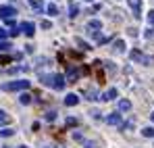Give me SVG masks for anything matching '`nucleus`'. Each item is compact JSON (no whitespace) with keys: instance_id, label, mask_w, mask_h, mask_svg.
Listing matches in <instances>:
<instances>
[{"instance_id":"nucleus-1","label":"nucleus","mask_w":154,"mask_h":148,"mask_svg":"<svg viewBox=\"0 0 154 148\" xmlns=\"http://www.w3.org/2000/svg\"><path fill=\"white\" fill-rule=\"evenodd\" d=\"M29 86H31V81H27V79H17V81L4 83L2 90H4V92H17V90H27Z\"/></svg>"},{"instance_id":"nucleus-2","label":"nucleus","mask_w":154,"mask_h":148,"mask_svg":"<svg viewBox=\"0 0 154 148\" xmlns=\"http://www.w3.org/2000/svg\"><path fill=\"white\" fill-rule=\"evenodd\" d=\"M65 77L63 75H52V81H50V88H54V90H63L65 88Z\"/></svg>"},{"instance_id":"nucleus-3","label":"nucleus","mask_w":154,"mask_h":148,"mask_svg":"<svg viewBox=\"0 0 154 148\" xmlns=\"http://www.w3.org/2000/svg\"><path fill=\"white\" fill-rule=\"evenodd\" d=\"M19 31L31 38V36H33V31H35V25H33V23H29V21H23V23L19 25Z\"/></svg>"},{"instance_id":"nucleus-4","label":"nucleus","mask_w":154,"mask_h":148,"mask_svg":"<svg viewBox=\"0 0 154 148\" xmlns=\"http://www.w3.org/2000/svg\"><path fill=\"white\" fill-rule=\"evenodd\" d=\"M79 75H81V71H79V69H75V67H69V71H67V77H65V81H67V83H75Z\"/></svg>"},{"instance_id":"nucleus-5","label":"nucleus","mask_w":154,"mask_h":148,"mask_svg":"<svg viewBox=\"0 0 154 148\" xmlns=\"http://www.w3.org/2000/svg\"><path fill=\"white\" fill-rule=\"evenodd\" d=\"M131 11H133V17H142V0H127Z\"/></svg>"},{"instance_id":"nucleus-6","label":"nucleus","mask_w":154,"mask_h":148,"mask_svg":"<svg viewBox=\"0 0 154 148\" xmlns=\"http://www.w3.org/2000/svg\"><path fill=\"white\" fill-rule=\"evenodd\" d=\"M13 15H17V8H15V6H0V17L11 19Z\"/></svg>"},{"instance_id":"nucleus-7","label":"nucleus","mask_w":154,"mask_h":148,"mask_svg":"<svg viewBox=\"0 0 154 148\" xmlns=\"http://www.w3.org/2000/svg\"><path fill=\"white\" fill-rule=\"evenodd\" d=\"M106 121H108V125H119L121 127V113H112V115H108L106 117Z\"/></svg>"},{"instance_id":"nucleus-8","label":"nucleus","mask_w":154,"mask_h":148,"mask_svg":"<svg viewBox=\"0 0 154 148\" xmlns=\"http://www.w3.org/2000/svg\"><path fill=\"white\" fill-rule=\"evenodd\" d=\"M129 58H131V61H137V63H148V58H146L140 50H133V52L129 54Z\"/></svg>"},{"instance_id":"nucleus-9","label":"nucleus","mask_w":154,"mask_h":148,"mask_svg":"<svg viewBox=\"0 0 154 148\" xmlns=\"http://www.w3.org/2000/svg\"><path fill=\"white\" fill-rule=\"evenodd\" d=\"M77 102H79V96H77V94H67V98H65V106H75Z\"/></svg>"},{"instance_id":"nucleus-10","label":"nucleus","mask_w":154,"mask_h":148,"mask_svg":"<svg viewBox=\"0 0 154 148\" xmlns=\"http://www.w3.org/2000/svg\"><path fill=\"white\" fill-rule=\"evenodd\" d=\"M129 109H131V102H129L127 98H123V100H119V111L121 113H127Z\"/></svg>"},{"instance_id":"nucleus-11","label":"nucleus","mask_w":154,"mask_h":148,"mask_svg":"<svg viewBox=\"0 0 154 148\" xmlns=\"http://www.w3.org/2000/svg\"><path fill=\"white\" fill-rule=\"evenodd\" d=\"M100 98H102V100H115V98H117V88H110V90H108L104 96H100Z\"/></svg>"},{"instance_id":"nucleus-12","label":"nucleus","mask_w":154,"mask_h":148,"mask_svg":"<svg viewBox=\"0 0 154 148\" xmlns=\"http://www.w3.org/2000/svg\"><path fill=\"white\" fill-rule=\"evenodd\" d=\"M83 96H85L88 100H100L98 92H94V90H88V92H83Z\"/></svg>"},{"instance_id":"nucleus-13","label":"nucleus","mask_w":154,"mask_h":148,"mask_svg":"<svg viewBox=\"0 0 154 148\" xmlns=\"http://www.w3.org/2000/svg\"><path fill=\"white\" fill-rule=\"evenodd\" d=\"M6 123H11V117H8L4 111H0V127H4Z\"/></svg>"},{"instance_id":"nucleus-14","label":"nucleus","mask_w":154,"mask_h":148,"mask_svg":"<svg viewBox=\"0 0 154 148\" xmlns=\"http://www.w3.org/2000/svg\"><path fill=\"white\" fill-rule=\"evenodd\" d=\"M112 48L117 50V52H123V50H125V42H123V40H115Z\"/></svg>"},{"instance_id":"nucleus-15","label":"nucleus","mask_w":154,"mask_h":148,"mask_svg":"<svg viewBox=\"0 0 154 148\" xmlns=\"http://www.w3.org/2000/svg\"><path fill=\"white\" fill-rule=\"evenodd\" d=\"M46 13H48L50 17L58 15V6H56V4H48V6H46Z\"/></svg>"},{"instance_id":"nucleus-16","label":"nucleus","mask_w":154,"mask_h":148,"mask_svg":"<svg viewBox=\"0 0 154 148\" xmlns=\"http://www.w3.org/2000/svg\"><path fill=\"white\" fill-rule=\"evenodd\" d=\"M19 102H21V104H29V102H31V94H27V92H23V94L19 96Z\"/></svg>"},{"instance_id":"nucleus-17","label":"nucleus","mask_w":154,"mask_h":148,"mask_svg":"<svg viewBox=\"0 0 154 148\" xmlns=\"http://www.w3.org/2000/svg\"><path fill=\"white\" fill-rule=\"evenodd\" d=\"M142 136L144 138H154V127H144L142 129Z\"/></svg>"},{"instance_id":"nucleus-18","label":"nucleus","mask_w":154,"mask_h":148,"mask_svg":"<svg viewBox=\"0 0 154 148\" xmlns=\"http://www.w3.org/2000/svg\"><path fill=\"white\" fill-rule=\"evenodd\" d=\"M77 13H79V6H77V4H71V11H69V17H71V19H75V17H77Z\"/></svg>"},{"instance_id":"nucleus-19","label":"nucleus","mask_w":154,"mask_h":148,"mask_svg":"<svg viewBox=\"0 0 154 148\" xmlns=\"http://www.w3.org/2000/svg\"><path fill=\"white\" fill-rule=\"evenodd\" d=\"M13 134H15V131H13L11 127H4V129H0V136H2V138H8V136H13Z\"/></svg>"},{"instance_id":"nucleus-20","label":"nucleus","mask_w":154,"mask_h":148,"mask_svg":"<svg viewBox=\"0 0 154 148\" xmlns=\"http://www.w3.org/2000/svg\"><path fill=\"white\" fill-rule=\"evenodd\" d=\"M77 123H79V121H77L75 117H69V119H67V123H65V127H75Z\"/></svg>"},{"instance_id":"nucleus-21","label":"nucleus","mask_w":154,"mask_h":148,"mask_svg":"<svg viewBox=\"0 0 154 148\" xmlns=\"http://www.w3.org/2000/svg\"><path fill=\"white\" fill-rule=\"evenodd\" d=\"M77 44H79V48H81V50H92L88 42H83V40H79V38H77Z\"/></svg>"},{"instance_id":"nucleus-22","label":"nucleus","mask_w":154,"mask_h":148,"mask_svg":"<svg viewBox=\"0 0 154 148\" xmlns=\"http://www.w3.org/2000/svg\"><path fill=\"white\" fill-rule=\"evenodd\" d=\"M44 119H46V121H54V119H56V113H54V111H48V113L44 115Z\"/></svg>"},{"instance_id":"nucleus-23","label":"nucleus","mask_w":154,"mask_h":148,"mask_svg":"<svg viewBox=\"0 0 154 148\" xmlns=\"http://www.w3.org/2000/svg\"><path fill=\"white\" fill-rule=\"evenodd\" d=\"M29 4H31L35 11H40V8H42V2H40V0H29Z\"/></svg>"},{"instance_id":"nucleus-24","label":"nucleus","mask_w":154,"mask_h":148,"mask_svg":"<svg viewBox=\"0 0 154 148\" xmlns=\"http://www.w3.org/2000/svg\"><path fill=\"white\" fill-rule=\"evenodd\" d=\"M83 146H85V148H100V144H96V142H88V140H83Z\"/></svg>"},{"instance_id":"nucleus-25","label":"nucleus","mask_w":154,"mask_h":148,"mask_svg":"<svg viewBox=\"0 0 154 148\" xmlns=\"http://www.w3.org/2000/svg\"><path fill=\"white\" fill-rule=\"evenodd\" d=\"M15 56H0V65H6L8 61H13Z\"/></svg>"},{"instance_id":"nucleus-26","label":"nucleus","mask_w":154,"mask_h":148,"mask_svg":"<svg viewBox=\"0 0 154 148\" xmlns=\"http://www.w3.org/2000/svg\"><path fill=\"white\" fill-rule=\"evenodd\" d=\"M90 115H92L94 119H98V117H100V111H96V109H92V111H90Z\"/></svg>"},{"instance_id":"nucleus-27","label":"nucleus","mask_w":154,"mask_h":148,"mask_svg":"<svg viewBox=\"0 0 154 148\" xmlns=\"http://www.w3.org/2000/svg\"><path fill=\"white\" fill-rule=\"evenodd\" d=\"M50 27H52L50 21H42V29H50Z\"/></svg>"},{"instance_id":"nucleus-28","label":"nucleus","mask_w":154,"mask_h":148,"mask_svg":"<svg viewBox=\"0 0 154 148\" xmlns=\"http://www.w3.org/2000/svg\"><path fill=\"white\" fill-rule=\"evenodd\" d=\"M6 48H11V44L8 42H0V50H6Z\"/></svg>"},{"instance_id":"nucleus-29","label":"nucleus","mask_w":154,"mask_h":148,"mask_svg":"<svg viewBox=\"0 0 154 148\" xmlns=\"http://www.w3.org/2000/svg\"><path fill=\"white\" fill-rule=\"evenodd\" d=\"M73 138H75L77 142H83V138H81V134H79V131H75V134H73Z\"/></svg>"},{"instance_id":"nucleus-30","label":"nucleus","mask_w":154,"mask_h":148,"mask_svg":"<svg viewBox=\"0 0 154 148\" xmlns=\"http://www.w3.org/2000/svg\"><path fill=\"white\" fill-rule=\"evenodd\" d=\"M148 21L154 25V11H150V13H148Z\"/></svg>"},{"instance_id":"nucleus-31","label":"nucleus","mask_w":154,"mask_h":148,"mask_svg":"<svg viewBox=\"0 0 154 148\" xmlns=\"http://www.w3.org/2000/svg\"><path fill=\"white\" fill-rule=\"evenodd\" d=\"M96 75H98V81H100V83H104V73H102V71H98Z\"/></svg>"},{"instance_id":"nucleus-32","label":"nucleus","mask_w":154,"mask_h":148,"mask_svg":"<svg viewBox=\"0 0 154 148\" xmlns=\"http://www.w3.org/2000/svg\"><path fill=\"white\" fill-rule=\"evenodd\" d=\"M6 36H8V33H6V31H4V29H0V40H4V38H6Z\"/></svg>"},{"instance_id":"nucleus-33","label":"nucleus","mask_w":154,"mask_h":148,"mask_svg":"<svg viewBox=\"0 0 154 148\" xmlns=\"http://www.w3.org/2000/svg\"><path fill=\"white\" fill-rule=\"evenodd\" d=\"M150 119H152V123H154V113H152V115H150Z\"/></svg>"},{"instance_id":"nucleus-34","label":"nucleus","mask_w":154,"mask_h":148,"mask_svg":"<svg viewBox=\"0 0 154 148\" xmlns=\"http://www.w3.org/2000/svg\"><path fill=\"white\" fill-rule=\"evenodd\" d=\"M19 148H27V146H19Z\"/></svg>"},{"instance_id":"nucleus-35","label":"nucleus","mask_w":154,"mask_h":148,"mask_svg":"<svg viewBox=\"0 0 154 148\" xmlns=\"http://www.w3.org/2000/svg\"><path fill=\"white\" fill-rule=\"evenodd\" d=\"M4 148H11V146H4Z\"/></svg>"},{"instance_id":"nucleus-36","label":"nucleus","mask_w":154,"mask_h":148,"mask_svg":"<svg viewBox=\"0 0 154 148\" xmlns=\"http://www.w3.org/2000/svg\"><path fill=\"white\" fill-rule=\"evenodd\" d=\"M50 148H54V146H50Z\"/></svg>"},{"instance_id":"nucleus-37","label":"nucleus","mask_w":154,"mask_h":148,"mask_svg":"<svg viewBox=\"0 0 154 148\" xmlns=\"http://www.w3.org/2000/svg\"><path fill=\"white\" fill-rule=\"evenodd\" d=\"M88 2H90V0H88Z\"/></svg>"}]
</instances>
